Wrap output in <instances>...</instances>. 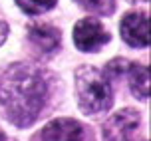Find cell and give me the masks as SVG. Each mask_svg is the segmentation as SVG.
<instances>
[{"mask_svg":"<svg viewBox=\"0 0 151 141\" xmlns=\"http://www.w3.org/2000/svg\"><path fill=\"white\" fill-rule=\"evenodd\" d=\"M129 74V86L131 91L135 94L139 99H147L149 97V70L141 64H133L127 70Z\"/></svg>","mask_w":151,"mask_h":141,"instance_id":"ba28073f","label":"cell"},{"mask_svg":"<svg viewBox=\"0 0 151 141\" xmlns=\"http://www.w3.org/2000/svg\"><path fill=\"white\" fill-rule=\"evenodd\" d=\"M58 0H16V4L22 8L26 14H42L56 6Z\"/></svg>","mask_w":151,"mask_h":141,"instance_id":"30bf717a","label":"cell"},{"mask_svg":"<svg viewBox=\"0 0 151 141\" xmlns=\"http://www.w3.org/2000/svg\"><path fill=\"white\" fill-rule=\"evenodd\" d=\"M42 141H83V127L76 119H54L42 129Z\"/></svg>","mask_w":151,"mask_h":141,"instance_id":"8992f818","label":"cell"},{"mask_svg":"<svg viewBox=\"0 0 151 141\" xmlns=\"http://www.w3.org/2000/svg\"><path fill=\"white\" fill-rule=\"evenodd\" d=\"M6 36H8V24L6 22H0V46L4 44Z\"/></svg>","mask_w":151,"mask_h":141,"instance_id":"8fae6325","label":"cell"},{"mask_svg":"<svg viewBox=\"0 0 151 141\" xmlns=\"http://www.w3.org/2000/svg\"><path fill=\"white\" fill-rule=\"evenodd\" d=\"M74 42L82 52H96L109 42V34L96 18H83L74 28Z\"/></svg>","mask_w":151,"mask_h":141,"instance_id":"277c9868","label":"cell"},{"mask_svg":"<svg viewBox=\"0 0 151 141\" xmlns=\"http://www.w3.org/2000/svg\"><path fill=\"white\" fill-rule=\"evenodd\" d=\"M0 141H12V139H8L6 135H4V133H2V131H0Z\"/></svg>","mask_w":151,"mask_h":141,"instance_id":"7c38bea8","label":"cell"},{"mask_svg":"<svg viewBox=\"0 0 151 141\" xmlns=\"http://www.w3.org/2000/svg\"><path fill=\"white\" fill-rule=\"evenodd\" d=\"M121 38L133 48L149 46V18L143 12H129L121 20Z\"/></svg>","mask_w":151,"mask_h":141,"instance_id":"5b68a950","label":"cell"},{"mask_svg":"<svg viewBox=\"0 0 151 141\" xmlns=\"http://www.w3.org/2000/svg\"><path fill=\"white\" fill-rule=\"evenodd\" d=\"M83 10H90L93 14L99 16H107L113 12L115 8V0H76Z\"/></svg>","mask_w":151,"mask_h":141,"instance_id":"9c48e42d","label":"cell"},{"mask_svg":"<svg viewBox=\"0 0 151 141\" xmlns=\"http://www.w3.org/2000/svg\"><path fill=\"white\" fill-rule=\"evenodd\" d=\"M48 76L34 64L10 66L0 76V105L14 125L28 127L48 99Z\"/></svg>","mask_w":151,"mask_h":141,"instance_id":"6da1fadb","label":"cell"},{"mask_svg":"<svg viewBox=\"0 0 151 141\" xmlns=\"http://www.w3.org/2000/svg\"><path fill=\"white\" fill-rule=\"evenodd\" d=\"M139 127V113L135 109H119L101 127L104 141H133V133Z\"/></svg>","mask_w":151,"mask_h":141,"instance_id":"3957f363","label":"cell"},{"mask_svg":"<svg viewBox=\"0 0 151 141\" xmlns=\"http://www.w3.org/2000/svg\"><path fill=\"white\" fill-rule=\"evenodd\" d=\"M76 94L80 109L88 115H99L113 104V91L109 78L93 66H82L76 72Z\"/></svg>","mask_w":151,"mask_h":141,"instance_id":"7a4b0ae2","label":"cell"},{"mask_svg":"<svg viewBox=\"0 0 151 141\" xmlns=\"http://www.w3.org/2000/svg\"><path fill=\"white\" fill-rule=\"evenodd\" d=\"M28 34H30L32 44L46 54H52L60 48V32L50 24H34L30 26Z\"/></svg>","mask_w":151,"mask_h":141,"instance_id":"52a82bcc","label":"cell"}]
</instances>
